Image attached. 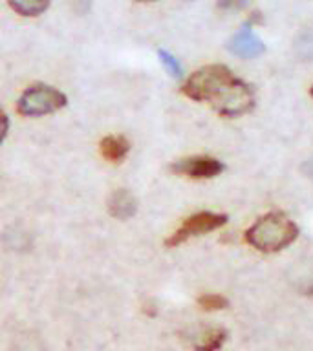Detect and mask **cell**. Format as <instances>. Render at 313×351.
<instances>
[{"label": "cell", "instance_id": "7c38bea8", "mask_svg": "<svg viewBox=\"0 0 313 351\" xmlns=\"http://www.w3.org/2000/svg\"><path fill=\"white\" fill-rule=\"evenodd\" d=\"M198 306L202 307L203 311H222L225 307L229 306V300L222 295L216 293H207L198 298Z\"/></svg>", "mask_w": 313, "mask_h": 351}, {"label": "cell", "instance_id": "e0dca14e", "mask_svg": "<svg viewBox=\"0 0 313 351\" xmlns=\"http://www.w3.org/2000/svg\"><path fill=\"white\" fill-rule=\"evenodd\" d=\"M310 93H312V97H313V84H312V90H310Z\"/></svg>", "mask_w": 313, "mask_h": 351}, {"label": "cell", "instance_id": "9a60e30c", "mask_svg": "<svg viewBox=\"0 0 313 351\" xmlns=\"http://www.w3.org/2000/svg\"><path fill=\"white\" fill-rule=\"evenodd\" d=\"M8 130H10V119H8V115L4 112H0V143L5 139Z\"/></svg>", "mask_w": 313, "mask_h": 351}, {"label": "cell", "instance_id": "5bb4252c", "mask_svg": "<svg viewBox=\"0 0 313 351\" xmlns=\"http://www.w3.org/2000/svg\"><path fill=\"white\" fill-rule=\"evenodd\" d=\"M251 0H218V8L222 10H244Z\"/></svg>", "mask_w": 313, "mask_h": 351}, {"label": "cell", "instance_id": "30bf717a", "mask_svg": "<svg viewBox=\"0 0 313 351\" xmlns=\"http://www.w3.org/2000/svg\"><path fill=\"white\" fill-rule=\"evenodd\" d=\"M225 340H227L225 329H211L205 333L202 342L194 346V351H218L224 346Z\"/></svg>", "mask_w": 313, "mask_h": 351}, {"label": "cell", "instance_id": "8fae6325", "mask_svg": "<svg viewBox=\"0 0 313 351\" xmlns=\"http://www.w3.org/2000/svg\"><path fill=\"white\" fill-rule=\"evenodd\" d=\"M295 53L301 60H313V27H308L297 37Z\"/></svg>", "mask_w": 313, "mask_h": 351}, {"label": "cell", "instance_id": "7a4b0ae2", "mask_svg": "<svg viewBox=\"0 0 313 351\" xmlns=\"http://www.w3.org/2000/svg\"><path fill=\"white\" fill-rule=\"evenodd\" d=\"M253 249L260 252H279L299 238V227L284 213H268L258 218L244 234Z\"/></svg>", "mask_w": 313, "mask_h": 351}, {"label": "cell", "instance_id": "4fadbf2b", "mask_svg": "<svg viewBox=\"0 0 313 351\" xmlns=\"http://www.w3.org/2000/svg\"><path fill=\"white\" fill-rule=\"evenodd\" d=\"M159 60H161V64L165 66V70L169 71L170 75L176 77V79H180L183 75V68H181L180 60L176 59L174 55L169 53V51H165V49H159L158 51Z\"/></svg>", "mask_w": 313, "mask_h": 351}, {"label": "cell", "instance_id": "8992f818", "mask_svg": "<svg viewBox=\"0 0 313 351\" xmlns=\"http://www.w3.org/2000/svg\"><path fill=\"white\" fill-rule=\"evenodd\" d=\"M227 48L233 55L240 57V59H257L266 51L262 38L258 37L257 33L253 32L251 24L247 22L233 35V38L227 44Z\"/></svg>", "mask_w": 313, "mask_h": 351}, {"label": "cell", "instance_id": "5b68a950", "mask_svg": "<svg viewBox=\"0 0 313 351\" xmlns=\"http://www.w3.org/2000/svg\"><path fill=\"white\" fill-rule=\"evenodd\" d=\"M225 170V165L211 156H191V158L178 159L170 165V172L176 176H185L191 180H211Z\"/></svg>", "mask_w": 313, "mask_h": 351}, {"label": "cell", "instance_id": "277c9868", "mask_svg": "<svg viewBox=\"0 0 313 351\" xmlns=\"http://www.w3.org/2000/svg\"><path fill=\"white\" fill-rule=\"evenodd\" d=\"M227 223V216L225 214L218 213H196L189 216V218L180 225V229H176L172 234L167 238L165 245L167 247H178L181 243H185L187 240H191L194 236L207 234V232H213V230L220 229Z\"/></svg>", "mask_w": 313, "mask_h": 351}, {"label": "cell", "instance_id": "9c48e42d", "mask_svg": "<svg viewBox=\"0 0 313 351\" xmlns=\"http://www.w3.org/2000/svg\"><path fill=\"white\" fill-rule=\"evenodd\" d=\"M8 4L22 16H38L49 8V0H8Z\"/></svg>", "mask_w": 313, "mask_h": 351}, {"label": "cell", "instance_id": "52a82bcc", "mask_svg": "<svg viewBox=\"0 0 313 351\" xmlns=\"http://www.w3.org/2000/svg\"><path fill=\"white\" fill-rule=\"evenodd\" d=\"M137 210V202L136 197L132 196L130 192L126 189H119L114 191L108 197V213L114 216L115 219H130Z\"/></svg>", "mask_w": 313, "mask_h": 351}, {"label": "cell", "instance_id": "6da1fadb", "mask_svg": "<svg viewBox=\"0 0 313 351\" xmlns=\"http://www.w3.org/2000/svg\"><path fill=\"white\" fill-rule=\"evenodd\" d=\"M183 95L196 103H211L222 117L249 114L257 99L255 90L224 64H209L192 73L181 86Z\"/></svg>", "mask_w": 313, "mask_h": 351}, {"label": "cell", "instance_id": "ba28073f", "mask_svg": "<svg viewBox=\"0 0 313 351\" xmlns=\"http://www.w3.org/2000/svg\"><path fill=\"white\" fill-rule=\"evenodd\" d=\"M99 150L108 163H121L130 152V143L123 136H106L99 143Z\"/></svg>", "mask_w": 313, "mask_h": 351}, {"label": "cell", "instance_id": "2e32d148", "mask_svg": "<svg viewBox=\"0 0 313 351\" xmlns=\"http://www.w3.org/2000/svg\"><path fill=\"white\" fill-rule=\"evenodd\" d=\"M134 2H139V4H147V2H156V0H134Z\"/></svg>", "mask_w": 313, "mask_h": 351}, {"label": "cell", "instance_id": "3957f363", "mask_svg": "<svg viewBox=\"0 0 313 351\" xmlns=\"http://www.w3.org/2000/svg\"><path fill=\"white\" fill-rule=\"evenodd\" d=\"M68 99L62 92L55 90L54 86L46 84H37V86L27 88L22 93L19 103H16V112L26 117H40V115L54 114L57 110L65 108Z\"/></svg>", "mask_w": 313, "mask_h": 351}]
</instances>
